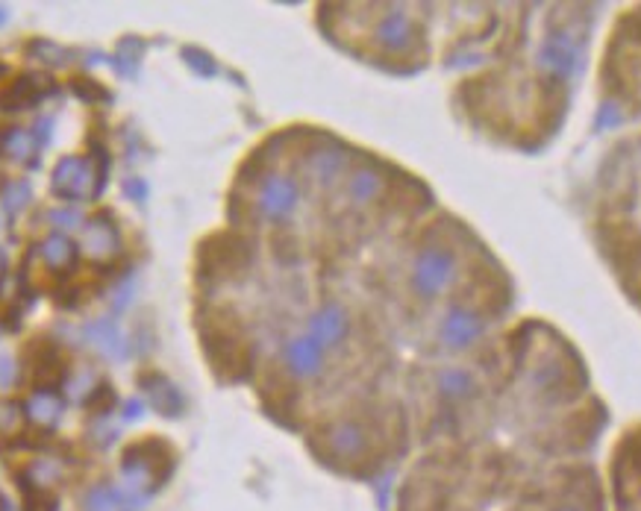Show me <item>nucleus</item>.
<instances>
[{"label": "nucleus", "mask_w": 641, "mask_h": 511, "mask_svg": "<svg viewBox=\"0 0 641 511\" xmlns=\"http://www.w3.org/2000/svg\"><path fill=\"white\" fill-rule=\"evenodd\" d=\"M583 6H544L512 15L492 45V62L459 89L462 112L497 144L536 150L556 136L589 36Z\"/></svg>", "instance_id": "obj_1"}, {"label": "nucleus", "mask_w": 641, "mask_h": 511, "mask_svg": "<svg viewBox=\"0 0 641 511\" xmlns=\"http://www.w3.org/2000/svg\"><path fill=\"white\" fill-rule=\"evenodd\" d=\"M589 227L600 259L641 312V130L606 150L594 177Z\"/></svg>", "instance_id": "obj_2"}, {"label": "nucleus", "mask_w": 641, "mask_h": 511, "mask_svg": "<svg viewBox=\"0 0 641 511\" xmlns=\"http://www.w3.org/2000/svg\"><path fill=\"white\" fill-rule=\"evenodd\" d=\"M597 86L603 124L641 118V6L615 18L600 56Z\"/></svg>", "instance_id": "obj_3"}, {"label": "nucleus", "mask_w": 641, "mask_h": 511, "mask_svg": "<svg viewBox=\"0 0 641 511\" xmlns=\"http://www.w3.org/2000/svg\"><path fill=\"white\" fill-rule=\"evenodd\" d=\"M39 94H42V89H39V77L24 74V77H18L15 83H9V86L0 89V109H3V112L27 109L30 103L39 100Z\"/></svg>", "instance_id": "obj_4"}, {"label": "nucleus", "mask_w": 641, "mask_h": 511, "mask_svg": "<svg viewBox=\"0 0 641 511\" xmlns=\"http://www.w3.org/2000/svg\"><path fill=\"white\" fill-rule=\"evenodd\" d=\"M3 21H6V12H3V9H0V24H3Z\"/></svg>", "instance_id": "obj_5"}]
</instances>
